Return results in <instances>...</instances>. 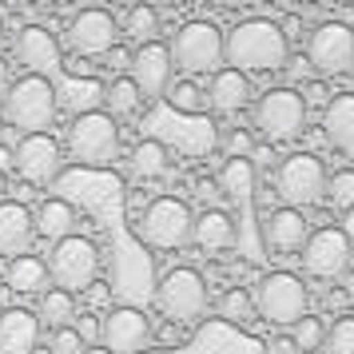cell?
I'll return each mask as SVG.
<instances>
[{
  "mask_svg": "<svg viewBox=\"0 0 354 354\" xmlns=\"http://www.w3.org/2000/svg\"><path fill=\"white\" fill-rule=\"evenodd\" d=\"M255 131L251 128H231L227 131V140H223V151H227V160H251V151H255Z\"/></svg>",
  "mask_w": 354,
  "mask_h": 354,
  "instance_id": "36",
  "label": "cell"
},
{
  "mask_svg": "<svg viewBox=\"0 0 354 354\" xmlns=\"http://www.w3.org/2000/svg\"><path fill=\"white\" fill-rule=\"evenodd\" d=\"M255 315L271 326H295L299 319L310 315V290L299 274L290 271H267L259 279V287L251 290Z\"/></svg>",
  "mask_w": 354,
  "mask_h": 354,
  "instance_id": "4",
  "label": "cell"
},
{
  "mask_svg": "<svg viewBox=\"0 0 354 354\" xmlns=\"http://www.w3.org/2000/svg\"><path fill=\"white\" fill-rule=\"evenodd\" d=\"M84 354H112V351H104V346L96 342V346H84Z\"/></svg>",
  "mask_w": 354,
  "mask_h": 354,
  "instance_id": "48",
  "label": "cell"
},
{
  "mask_svg": "<svg viewBox=\"0 0 354 354\" xmlns=\"http://www.w3.org/2000/svg\"><path fill=\"white\" fill-rule=\"evenodd\" d=\"M40 346V319L24 306L0 310V354H32Z\"/></svg>",
  "mask_w": 354,
  "mask_h": 354,
  "instance_id": "20",
  "label": "cell"
},
{
  "mask_svg": "<svg viewBox=\"0 0 354 354\" xmlns=\"http://www.w3.org/2000/svg\"><path fill=\"white\" fill-rule=\"evenodd\" d=\"M192 227H195V215L187 207V199L179 195H160L151 199L140 215V235H144L156 251H179L192 243Z\"/></svg>",
  "mask_w": 354,
  "mask_h": 354,
  "instance_id": "9",
  "label": "cell"
},
{
  "mask_svg": "<svg viewBox=\"0 0 354 354\" xmlns=\"http://www.w3.org/2000/svg\"><path fill=\"white\" fill-rule=\"evenodd\" d=\"M128 32H131V40L151 44L156 32H160V12H156V8H147V4H136V8L128 12Z\"/></svg>",
  "mask_w": 354,
  "mask_h": 354,
  "instance_id": "34",
  "label": "cell"
},
{
  "mask_svg": "<svg viewBox=\"0 0 354 354\" xmlns=\"http://www.w3.org/2000/svg\"><path fill=\"white\" fill-rule=\"evenodd\" d=\"M36 319H40V326H52V330L72 326V322L80 319L76 295H68V290H60V287H48L40 295V303H36Z\"/></svg>",
  "mask_w": 354,
  "mask_h": 354,
  "instance_id": "27",
  "label": "cell"
},
{
  "mask_svg": "<svg viewBox=\"0 0 354 354\" xmlns=\"http://www.w3.org/2000/svg\"><path fill=\"white\" fill-rule=\"evenodd\" d=\"M338 231L351 239V247H354V207L351 211H342V219H338Z\"/></svg>",
  "mask_w": 354,
  "mask_h": 354,
  "instance_id": "45",
  "label": "cell"
},
{
  "mask_svg": "<svg viewBox=\"0 0 354 354\" xmlns=\"http://www.w3.org/2000/svg\"><path fill=\"white\" fill-rule=\"evenodd\" d=\"M12 52H17V64L24 68L28 76L52 80V76L60 72V40H56V32L44 28V24H24L17 32Z\"/></svg>",
  "mask_w": 354,
  "mask_h": 354,
  "instance_id": "17",
  "label": "cell"
},
{
  "mask_svg": "<svg viewBox=\"0 0 354 354\" xmlns=\"http://www.w3.org/2000/svg\"><path fill=\"white\" fill-rule=\"evenodd\" d=\"M32 239H36L32 211L24 203H17V199H4L0 203V255H8V259L28 255Z\"/></svg>",
  "mask_w": 354,
  "mask_h": 354,
  "instance_id": "22",
  "label": "cell"
},
{
  "mask_svg": "<svg viewBox=\"0 0 354 354\" xmlns=\"http://www.w3.org/2000/svg\"><path fill=\"white\" fill-rule=\"evenodd\" d=\"M171 72H176V60H171V48L163 40H151V44H140L131 52V84L140 88L144 100H160L167 96L171 88Z\"/></svg>",
  "mask_w": 354,
  "mask_h": 354,
  "instance_id": "16",
  "label": "cell"
},
{
  "mask_svg": "<svg viewBox=\"0 0 354 354\" xmlns=\"http://www.w3.org/2000/svg\"><path fill=\"white\" fill-rule=\"evenodd\" d=\"M274 160H279V151H274L271 144H255V151H251V163H255V167H271Z\"/></svg>",
  "mask_w": 354,
  "mask_h": 354,
  "instance_id": "43",
  "label": "cell"
},
{
  "mask_svg": "<svg viewBox=\"0 0 354 354\" xmlns=\"http://www.w3.org/2000/svg\"><path fill=\"white\" fill-rule=\"evenodd\" d=\"M151 342V319L136 306H115L100 322V346L112 354H140Z\"/></svg>",
  "mask_w": 354,
  "mask_h": 354,
  "instance_id": "15",
  "label": "cell"
},
{
  "mask_svg": "<svg viewBox=\"0 0 354 354\" xmlns=\"http://www.w3.org/2000/svg\"><path fill=\"white\" fill-rule=\"evenodd\" d=\"M4 283H8V290H17V295H44L48 283H52L48 259H44V255H17V259H8V267H4Z\"/></svg>",
  "mask_w": 354,
  "mask_h": 354,
  "instance_id": "24",
  "label": "cell"
},
{
  "mask_svg": "<svg viewBox=\"0 0 354 354\" xmlns=\"http://www.w3.org/2000/svg\"><path fill=\"white\" fill-rule=\"evenodd\" d=\"M274 195L283 199V207H295V211L319 203L326 195V167H322V160L310 156V151H295L287 160H279V167H274Z\"/></svg>",
  "mask_w": 354,
  "mask_h": 354,
  "instance_id": "8",
  "label": "cell"
},
{
  "mask_svg": "<svg viewBox=\"0 0 354 354\" xmlns=\"http://www.w3.org/2000/svg\"><path fill=\"white\" fill-rule=\"evenodd\" d=\"M279 28H283V36H287V44H290V40H299V36H303V17H287Z\"/></svg>",
  "mask_w": 354,
  "mask_h": 354,
  "instance_id": "44",
  "label": "cell"
},
{
  "mask_svg": "<svg viewBox=\"0 0 354 354\" xmlns=\"http://www.w3.org/2000/svg\"><path fill=\"white\" fill-rule=\"evenodd\" d=\"M68 48L76 56H88V60H104L108 52L120 44V24L108 8H80L76 17L68 20Z\"/></svg>",
  "mask_w": 354,
  "mask_h": 354,
  "instance_id": "14",
  "label": "cell"
},
{
  "mask_svg": "<svg viewBox=\"0 0 354 354\" xmlns=\"http://www.w3.org/2000/svg\"><path fill=\"white\" fill-rule=\"evenodd\" d=\"M271 354H299V351H295V342L283 335V338H274V342H271Z\"/></svg>",
  "mask_w": 354,
  "mask_h": 354,
  "instance_id": "46",
  "label": "cell"
},
{
  "mask_svg": "<svg viewBox=\"0 0 354 354\" xmlns=\"http://www.w3.org/2000/svg\"><path fill=\"white\" fill-rule=\"evenodd\" d=\"M104 112L112 115H140V108H144V96H140V88L131 84V76H115L108 88H104Z\"/></svg>",
  "mask_w": 354,
  "mask_h": 354,
  "instance_id": "29",
  "label": "cell"
},
{
  "mask_svg": "<svg viewBox=\"0 0 354 354\" xmlns=\"http://www.w3.org/2000/svg\"><path fill=\"white\" fill-rule=\"evenodd\" d=\"M48 274H52V283H56L60 290H68V295L88 290L100 279V251H96V243L88 239V235H68V239L52 243Z\"/></svg>",
  "mask_w": 354,
  "mask_h": 354,
  "instance_id": "10",
  "label": "cell"
},
{
  "mask_svg": "<svg viewBox=\"0 0 354 354\" xmlns=\"http://www.w3.org/2000/svg\"><path fill=\"white\" fill-rule=\"evenodd\" d=\"M219 192H223L231 203L247 207V203H251V192H255V163L251 160H227Z\"/></svg>",
  "mask_w": 354,
  "mask_h": 354,
  "instance_id": "28",
  "label": "cell"
},
{
  "mask_svg": "<svg viewBox=\"0 0 354 354\" xmlns=\"http://www.w3.org/2000/svg\"><path fill=\"white\" fill-rule=\"evenodd\" d=\"M223 60L227 68H235L243 76L247 72H274L290 60V44L279 28V20L247 17L223 36Z\"/></svg>",
  "mask_w": 354,
  "mask_h": 354,
  "instance_id": "1",
  "label": "cell"
},
{
  "mask_svg": "<svg viewBox=\"0 0 354 354\" xmlns=\"http://www.w3.org/2000/svg\"><path fill=\"white\" fill-rule=\"evenodd\" d=\"M4 80H8V64L0 60V88H4Z\"/></svg>",
  "mask_w": 354,
  "mask_h": 354,
  "instance_id": "49",
  "label": "cell"
},
{
  "mask_svg": "<svg viewBox=\"0 0 354 354\" xmlns=\"http://www.w3.org/2000/svg\"><path fill=\"white\" fill-rule=\"evenodd\" d=\"M167 104L176 108V112H183V115H199L203 108H207V92L199 88L195 80H171V88H167Z\"/></svg>",
  "mask_w": 354,
  "mask_h": 354,
  "instance_id": "30",
  "label": "cell"
},
{
  "mask_svg": "<svg viewBox=\"0 0 354 354\" xmlns=\"http://www.w3.org/2000/svg\"><path fill=\"white\" fill-rule=\"evenodd\" d=\"M128 167L136 179H163L167 167H171V151H167L163 140H140V144L131 147Z\"/></svg>",
  "mask_w": 354,
  "mask_h": 354,
  "instance_id": "26",
  "label": "cell"
},
{
  "mask_svg": "<svg viewBox=\"0 0 354 354\" xmlns=\"http://www.w3.org/2000/svg\"><path fill=\"white\" fill-rule=\"evenodd\" d=\"M52 354H84V338L76 335V326H64V330H52Z\"/></svg>",
  "mask_w": 354,
  "mask_h": 354,
  "instance_id": "37",
  "label": "cell"
},
{
  "mask_svg": "<svg viewBox=\"0 0 354 354\" xmlns=\"http://www.w3.org/2000/svg\"><path fill=\"white\" fill-rule=\"evenodd\" d=\"M12 163V147H0V167H8Z\"/></svg>",
  "mask_w": 354,
  "mask_h": 354,
  "instance_id": "47",
  "label": "cell"
},
{
  "mask_svg": "<svg viewBox=\"0 0 354 354\" xmlns=\"http://www.w3.org/2000/svg\"><path fill=\"white\" fill-rule=\"evenodd\" d=\"M306 64L315 68V76L335 80L354 72V28L342 20H322L315 32L306 36Z\"/></svg>",
  "mask_w": 354,
  "mask_h": 354,
  "instance_id": "11",
  "label": "cell"
},
{
  "mask_svg": "<svg viewBox=\"0 0 354 354\" xmlns=\"http://www.w3.org/2000/svg\"><path fill=\"white\" fill-rule=\"evenodd\" d=\"M192 243L207 255H219V251H231L239 243V227H235V215L227 207H207L195 215L192 227Z\"/></svg>",
  "mask_w": 354,
  "mask_h": 354,
  "instance_id": "19",
  "label": "cell"
},
{
  "mask_svg": "<svg viewBox=\"0 0 354 354\" xmlns=\"http://www.w3.org/2000/svg\"><path fill=\"white\" fill-rule=\"evenodd\" d=\"M310 239V219L295 207H274L263 223V243L274 255H299Z\"/></svg>",
  "mask_w": 354,
  "mask_h": 354,
  "instance_id": "18",
  "label": "cell"
},
{
  "mask_svg": "<svg viewBox=\"0 0 354 354\" xmlns=\"http://www.w3.org/2000/svg\"><path fill=\"white\" fill-rule=\"evenodd\" d=\"M203 92H207V108L215 115H239L251 104V80L235 68H219Z\"/></svg>",
  "mask_w": 354,
  "mask_h": 354,
  "instance_id": "21",
  "label": "cell"
},
{
  "mask_svg": "<svg viewBox=\"0 0 354 354\" xmlns=\"http://www.w3.org/2000/svg\"><path fill=\"white\" fill-rule=\"evenodd\" d=\"M68 156L88 167H108L120 156V124L100 108H84L68 124Z\"/></svg>",
  "mask_w": 354,
  "mask_h": 354,
  "instance_id": "5",
  "label": "cell"
},
{
  "mask_svg": "<svg viewBox=\"0 0 354 354\" xmlns=\"http://www.w3.org/2000/svg\"><path fill=\"white\" fill-rule=\"evenodd\" d=\"M326 354H354V315H342L326 326V342H322Z\"/></svg>",
  "mask_w": 354,
  "mask_h": 354,
  "instance_id": "35",
  "label": "cell"
},
{
  "mask_svg": "<svg viewBox=\"0 0 354 354\" xmlns=\"http://www.w3.org/2000/svg\"><path fill=\"white\" fill-rule=\"evenodd\" d=\"M207 279L195 267H171L156 287V310L171 322H199L207 315Z\"/></svg>",
  "mask_w": 354,
  "mask_h": 354,
  "instance_id": "7",
  "label": "cell"
},
{
  "mask_svg": "<svg viewBox=\"0 0 354 354\" xmlns=\"http://www.w3.org/2000/svg\"><path fill=\"white\" fill-rule=\"evenodd\" d=\"M72 326H76V335L84 338V346H96V342H100V319H96V315H80Z\"/></svg>",
  "mask_w": 354,
  "mask_h": 354,
  "instance_id": "40",
  "label": "cell"
},
{
  "mask_svg": "<svg viewBox=\"0 0 354 354\" xmlns=\"http://www.w3.org/2000/svg\"><path fill=\"white\" fill-rule=\"evenodd\" d=\"M0 131H4V115H0Z\"/></svg>",
  "mask_w": 354,
  "mask_h": 354,
  "instance_id": "52",
  "label": "cell"
},
{
  "mask_svg": "<svg viewBox=\"0 0 354 354\" xmlns=\"http://www.w3.org/2000/svg\"><path fill=\"white\" fill-rule=\"evenodd\" d=\"M287 338L295 342L299 354H315V351H322V342H326V326H322L319 315H306V319H299L295 326H290Z\"/></svg>",
  "mask_w": 354,
  "mask_h": 354,
  "instance_id": "32",
  "label": "cell"
},
{
  "mask_svg": "<svg viewBox=\"0 0 354 354\" xmlns=\"http://www.w3.org/2000/svg\"><path fill=\"white\" fill-rule=\"evenodd\" d=\"M303 100H306V112H310V108H326V104H330V88H326V80H310L306 84V92H303Z\"/></svg>",
  "mask_w": 354,
  "mask_h": 354,
  "instance_id": "39",
  "label": "cell"
},
{
  "mask_svg": "<svg viewBox=\"0 0 354 354\" xmlns=\"http://www.w3.org/2000/svg\"><path fill=\"white\" fill-rule=\"evenodd\" d=\"M167 48H171L176 68L187 72V80H195V76H215L223 68V32L211 20H187L171 36Z\"/></svg>",
  "mask_w": 354,
  "mask_h": 354,
  "instance_id": "6",
  "label": "cell"
},
{
  "mask_svg": "<svg viewBox=\"0 0 354 354\" xmlns=\"http://www.w3.org/2000/svg\"><path fill=\"white\" fill-rule=\"evenodd\" d=\"M219 319L247 326V322L255 319V303H251V290H247V287H227V290H223V299H219Z\"/></svg>",
  "mask_w": 354,
  "mask_h": 354,
  "instance_id": "31",
  "label": "cell"
},
{
  "mask_svg": "<svg viewBox=\"0 0 354 354\" xmlns=\"http://www.w3.org/2000/svg\"><path fill=\"white\" fill-rule=\"evenodd\" d=\"M32 223H36V235H40V239L60 243V239H68V235H76V207H72L68 199H44V203L36 207Z\"/></svg>",
  "mask_w": 354,
  "mask_h": 354,
  "instance_id": "25",
  "label": "cell"
},
{
  "mask_svg": "<svg viewBox=\"0 0 354 354\" xmlns=\"http://www.w3.org/2000/svg\"><path fill=\"white\" fill-rule=\"evenodd\" d=\"M4 120L20 131V136H36V131H48L60 115V92L56 84L44 76H17V80L4 88Z\"/></svg>",
  "mask_w": 354,
  "mask_h": 354,
  "instance_id": "2",
  "label": "cell"
},
{
  "mask_svg": "<svg viewBox=\"0 0 354 354\" xmlns=\"http://www.w3.org/2000/svg\"><path fill=\"white\" fill-rule=\"evenodd\" d=\"M283 72H287V80H306V84L315 76V68L306 64V56H295V52H290V60L283 64Z\"/></svg>",
  "mask_w": 354,
  "mask_h": 354,
  "instance_id": "41",
  "label": "cell"
},
{
  "mask_svg": "<svg viewBox=\"0 0 354 354\" xmlns=\"http://www.w3.org/2000/svg\"><path fill=\"white\" fill-rule=\"evenodd\" d=\"M251 128H259V136H267V144H290L299 140L306 128V100L299 88L290 84H279V88H267L263 96L255 100L251 108Z\"/></svg>",
  "mask_w": 354,
  "mask_h": 354,
  "instance_id": "3",
  "label": "cell"
},
{
  "mask_svg": "<svg viewBox=\"0 0 354 354\" xmlns=\"http://www.w3.org/2000/svg\"><path fill=\"white\" fill-rule=\"evenodd\" d=\"M0 48H4V20H0Z\"/></svg>",
  "mask_w": 354,
  "mask_h": 354,
  "instance_id": "51",
  "label": "cell"
},
{
  "mask_svg": "<svg viewBox=\"0 0 354 354\" xmlns=\"http://www.w3.org/2000/svg\"><path fill=\"white\" fill-rule=\"evenodd\" d=\"M322 131L330 147H338L346 160H354V92L330 96V104L322 108Z\"/></svg>",
  "mask_w": 354,
  "mask_h": 354,
  "instance_id": "23",
  "label": "cell"
},
{
  "mask_svg": "<svg viewBox=\"0 0 354 354\" xmlns=\"http://www.w3.org/2000/svg\"><path fill=\"white\" fill-rule=\"evenodd\" d=\"M12 167L28 187H48L52 179L64 167V147L52 131H36V136H20V144L12 147Z\"/></svg>",
  "mask_w": 354,
  "mask_h": 354,
  "instance_id": "12",
  "label": "cell"
},
{
  "mask_svg": "<svg viewBox=\"0 0 354 354\" xmlns=\"http://www.w3.org/2000/svg\"><path fill=\"white\" fill-rule=\"evenodd\" d=\"M32 354H52V351H48V346H36V351H32Z\"/></svg>",
  "mask_w": 354,
  "mask_h": 354,
  "instance_id": "50",
  "label": "cell"
},
{
  "mask_svg": "<svg viewBox=\"0 0 354 354\" xmlns=\"http://www.w3.org/2000/svg\"><path fill=\"white\" fill-rule=\"evenodd\" d=\"M192 195L199 199V203H203V211H207V207H215V199H219L223 192H219V183H215V179H207V176H203V179H195Z\"/></svg>",
  "mask_w": 354,
  "mask_h": 354,
  "instance_id": "38",
  "label": "cell"
},
{
  "mask_svg": "<svg viewBox=\"0 0 354 354\" xmlns=\"http://www.w3.org/2000/svg\"><path fill=\"white\" fill-rule=\"evenodd\" d=\"M351 251H354L351 239L338 227H319V231H310V239L299 251V259H303V271L310 279L335 283V279H342V274L351 271Z\"/></svg>",
  "mask_w": 354,
  "mask_h": 354,
  "instance_id": "13",
  "label": "cell"
},
{
  "mask_svg": "<svg viewBox=\"0 0 354 354\" xmlns=\"http://www.w3.org/2000/svg\"><path fill=\"white\" fill-rule=\"evenodd\" d=\"M104 60H108V68H112V72H124V68H131V52H128V48H120V44H115V48L108 52Z\"/></svg>",
  "mask_w": 354,
  "mask_h": 354,
  "instance_id": "42",
  "label": "cell"
},
{
  "mask_svg": "<svg viewBox=\"0 0 354 354\" xmlns=\"http://www.w3.org/2000/svg\"><path fill=\"white\" fill-rule=\"evenodd\" d=\"M326 203L338 211L354 207V167H342V171H330L326 176Z\"/></svg>",
  "mask_w": 354,
  "mask_h": 354,
  "instance_id": "33",
  "label": "cell"
}]
</instances>
